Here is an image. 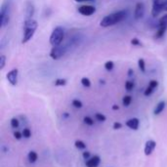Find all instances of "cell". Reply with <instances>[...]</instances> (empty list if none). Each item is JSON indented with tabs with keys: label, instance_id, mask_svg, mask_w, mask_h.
Segmentation results:
<instances>
[{
	"label": "cell",
	"instance_id": "1",
	"mask_svg": "<svg viewBox=\"0 0 167 167\" xmlns=\"http://www.w3.org/2000/svg\"><path fill=\"white\" fill-rule=\"evenodd\" d=\"M127 16H128V10L116 11V12L104 17L100 22V26L103 27H108V26H116V25L119 24V22H121L123 20H125Z\"/></svg>",
	"mask_w": 167,
	"mask_h": 167
},
{
	"label": "cell",
	"instance_id": "2",
	"mask_svg": "<svg viewBox=\"0 0 167 167\" xmlns=\"http://www.w3.org/2000/svg\"><path fill=\"white\" fill-rule=\"evenodd\" d=\"M38 27V24L33 19H26L24 22V35H22V43H26L33 37L34 33Z\"/></svg>",
	"mask_w": 167,
	"mask_h": 167
},
{
	"label": "cell",
	"instance_id": "3",
	"mask_svg": "<svg viewBox=\"0 0 167 167\" xmlns=\"http://www.w3.org/2000/svg\"><path fill=\"white\" fill-rule=\"evenodd\" d=\"M11 17V0H5L0 8V27L9 25Z\"/></svg>",
	"mask_w": 167,
	"mask_h": 167
},
{
	"label": "cell",
	"instance_id": "4",
	"mask_svg": "<svg viewBox=\"0 0 167 167\" xmlns=\"http://www.w3.org/2000/svg\"><path fill=\"white\" fill-rule=\"evenodd\" d=\"M64 38H65V30L62 26H57L52 31L49 41L52 46H59L62 45L63 41H64Z\"/></svg>",
	"mask_w": 167,
	"mask_h": 167
},
{
	"label": "cell",
	"instance_id": "5",
	"mask_svg": "<svg viewBox=\"0 0 167 167\" xmlns=\"http://www.w3.org/2000/svg\"><path fill=\"white\" fill-rule=\"evenodd\" d=\"M67 48L66 45H59V46H53L50 51V57L53 60L57 61L60 60L62 57H64L67 52Z\"/></svg>",
	"mask_w": 167,
	"mask_h": 167
},
{
	"label": "cell",
	"instance_id": "6",
	"mask_svg": "<svg viewBox=\"0 0 167 167\" xmlns=\"http://www.w3.org/2000/svg\"><path fill=\"white\" fill-rule=\"evenodd\" d=\"M165 1L163 0H153V10H152V15L153 17L158 16L161 12H163L165 8Z\"/></svg>",
	"mask_w": 167,
	"mask_h": 167
},
{
	"label": "cell",
	"instance_id": "7",
	"mask_svg": "<svg viewBox=\"0 0 167 167\" xmlns=\"http://www.w3.org/2000/svg\"><path fill=\"white\" fill-rule=\"evenodd\" d=\"M145 12H146L145 4H144L143 2H138L135 6V9H134V19L136 21H139V20L143 19L144 16H145Z\"/></svg>",
	"mask_w": 167,
	"mask_h": 167
},
{
	"label": "cell",
	"instance_id": "8",
	"mask_svg": "<svg viewBox=\"0 0 167 167\" xmlns=\"http://www.w3.org/2000/svg\"><path fill=\"white\" fill-rule=\"evenodd\" d=\"M18 76H19L18 68H13V70H11L6 75L8 82L12 86H16L18 84Z\"/></svg>",
	"mask_w": 167,
	"mask_h": 167
},
{
	"label": "cell",
	"instance_id": "9",
	"mask_svg": "<svg viewBox=\"0 0 167 167\" xmlns=\"http://www.w3.org/2000/svg\"><path fill=\"white\" fill-rule=\"evenodd\" d=\"M96 12V8L92 5H82V6L78 7V13L82 16L89 17L92 16Z\"/></svg>",
	"mask_w": 167,
	"mask_h": 167
},
{
	"label": "cell",
	"instance_id": "10",
	"mask_svg": "<svg viewBox=\"0 0 167 167\" xmlns=\"http://www.w3.org/2000/svg\"><path fill=\"white\" fill-rule=\"evenodd\" d=\"M157 148V142L153 140H149L145 144V149H144V153L146 155H151L153 151Z\"/></svg>",
	"mask_w": 167,
	"mask_h": 167
},
{
	"label": "cell",
	"instance_id": "11",
	"mask_svg": "<svg viewBox=\"0 0 167 167\" xmlns=\"http://www.w3.org/2000/svg\"><path fill=\"white\" fill-rule=\"evenodd\" d=\"M35 12V8H34V4L32 1L28 0L26 2V19H32Z\"/></svg>",
	"mask_w": 167,
	"mask_h": 167
},
{
	"label": "cell",
	"instance_id": "12",
	"mask_svg": "<svg viewBox=\"0 0 167 167\" xmlns=\"http://www.w3.org/2000/svg\"><path fill=\"white\" fill-rule=\"evenodd\" d=\"M101 163V157L99 155H94L91 157L88 160L85 161L86 167H98Z\"/></svg>",
	"mask_w": 167,
	"mask_h": 167
},
{
	"label": "cell",
	"instance_id": "13",
	"mask_svg": "<svg viewBox=\"0 0 167 167\" xmlns=\"http://www.w3.org/2000/svg\"><path fill=\"white\" fill-rule=\"evenodd\" d=\"M125 125L127 126L128 128L132 129V130H138L139 129V126H140V120L134 117V118H130L128 119L127 121L125 122Z\"/></svg>",
	"mask_w": 167,
	"mask_h": 167
},
{
	"label": "cell",
	"instance_id": "14",
	"mask_svg": "<svg viewBox=\"0 0 167 167\" xmlns=\"http://www.w3.org/2000/svg\"><path fill=\"white\" fill-rule=\"evenodd\" d=\"M166 107V103L164 101H160L157 106H155L154 109H153V114L154 116H158L161 112L164 111V108Z\"/></svg>",
	"mask_w": 167,
	"mask_h": 167
},
{
	"label": "cell",
	"instance_id": "15",
	"mask_svg": "<svg viewBox=\"0 0 167 167\" xmlns=\"http://www.w3.org/2000/svg\"><path fill=\"white\" fill-rule=\"evenodd\" d=\"M27 158H28V161H30L31 163H35L37 158H38V154L34 151H31L27 154Z\"/></svg>",
	"mask_w": 167,
	"mask_h": 167
},
{
	"label": "cell",
	"instance_id": "16",
	"mask_svg": "<svg viewBox=\"0 0 167 167\" xmlns=\"http://www.w3.org/2000/svg\"><path fill=\"white\" fill-rule=\"evenodd\" d=\"M138 67H139V70L142 72H144V73L146 72V62H145V60H144L143 58L138 60Z\"/></svg>",
	"mask_w": 167,
	"mask_h": 167
},
{
	"label": "cell",
	"instance_id": "17",
	"mask_svg": "<svg viewBox=\"0 0 167 167\" xmlns=\"http://www.w3.org/2000/svg\"><path fill=\"white\" fill-rule=\"evenodd\" d=\"M131 103H132V97L130 95H126V96L123 97L122 104H123L124 107H129Z\"/></svg>",
	"mask_w": 167,
	"mask_h": 167
},
{
	"label": "cell",
	"instance_id": "18",
	"mask_svg": "<svg viewBox=\"0 0 167 167\" xmlns=\"http://www.w3.org/2000/svg\"><path fill=\"white\" fill-rule=\"evenodd\" d=\"M10 124H11V127H12L13 129H17L20 126V121L17 117H13L12 119H11Z\"/></svg>",
	"mask_w": 167,
	"mask_h": 167
},
{
	"label": "cell",
	"instance_id": "19",
	"mask_svg": "<svg viewBox=\"0 0 167 167\" xmlns=\"http://www.w3.org/2000/svg\"><path fill=\"white\" fill-rule=\"evenodd\" d=\"M74 146H75V148L78 149H86V144L81 140L75 141V143H74Z\"/></svg>",
	"mask_w": 167,
	"mask_h": 167
},
{
	"label": "cell",
	"instance_id": "20",
	"mask_svg": "<svg viewBox=\"0 0 167 167\" xmlns=\"http://www.w3.org/2000/svg\"><path fill=\"white\" fill-rule=\"evenodd\" d=\"M114 67V63L112 61H108L105 63V68L108 71H112Z\"/></svg>",
	"mask_w": 167,
	"mask_h": 167
},
{
	"label": "cell",
	"instance_id": "21",
	"mask_svg": "<svg viewBox=\"0 0 167 167\" xmlns=\"http://www.w3.org/2000/svg\"><path fill=\"white\" fill-rule=\"evenodd\" d=\"M95 118L97 119V121H100V122H105L107 120L106 116H104V114L101 113V112H97L95 114Z\"/></svg>",
	"mask_w": 167,
	"mask_h": 167
},
{
	"label": "cell",
	"instance_id": "22",
	"mask_svg": "<svg viewBox=\"0 0 167 167\" xmlns=\"http://www.w3.org/2000/svg\"><path fill=\"white\" fill-rule=\"evenodd\" d=\"M83 122L88 125V126H93L94 125V119L90 116H84L83 117Z\"/></svg>",
	"mask_w": 167,
	"mask_h": 167
},
{
	"label": "cell",
	"instance_id": "23",
	"mask_svg": "<svg viewBox=\"0 0 167 167\" xmlns=\"http://www.w3.org/2000/svg\"><path fill=\"white\" fill-rule=\"evenodd\" d=\"M80 82H81L82 86H84V87H86V88H89L91 86V81H90V79L87 77H82Z\"/></svg>",
	"mask_w": 167,
	"mask_h": 167
},
{
	"label": "cell",
	"instance_id": "24",
	"mask_svg": "<svg viewBox=\"0 0 167 167\" xmlns=\"http://www.w3.org/2000/svg\"><path fill=\"white\" fill-rule=\"evenodd\" d=\"M67 84V80L65 78H57L55 80V86H65Z\"/></svg>",
	"mask_w": 167,
	"mask_h": 167
},
{
	"label": "cell",
	"instance_id": "25",
	"mask_svg": "<svg viewBox=\"0 0 167 167\" xmlns=\"http://www.w3.org/2000/svg\"><path fill=\"white\" fill-rule=\"evenodd\" d=\"M71 104H72V106H73L74 108H81L83 107V105H82V102L80 101V100H77V99H74V100H72Z\"/></svg>",
	"mask_w": 167,
	"mask_h": 167
},
{
	"label": "cell",
	"instance_id": "26",
	"mask_svg": "<svg viewBox=\"0 0 167 167\" xmlns=\"http://www.w3.org/2000/svg\"><path fill=\"white\" fill-rule=\"evenodd\" d=\"M125 89L127 90L128 92L133 90L134 89V82L130 81V80H127V81L125 82Z\"/></svg>",
	"mask_w": 167,
	"mask_h": 167
},
{
	"label": "cell",
	"instance_id": "27",
	"mask_svg": "<svg viewBox=\"0 0 167 167\" xmlns=\"http://www.w3.org/2000/svg\"><path fill=\"white\" fill-rule=\"evenodd\" d=\"M22 132V136H24V138H26V139H30V138L31 137V129L25 128Z\"/></svg>",
	"mask_w": 167,
	"mask_h": 167
},
{
	"label": "cell",
	"instance_id": "28",
	"mask_svg": "<svg viewBox=\"0 0 167 167\" xmlns=\"http://www.w3.org/2000/svg\"><path fill=\"white\" fill-rule=\"evenodd\" d=\"M153 92H154V89L152 88L151 86H148V87L146 88V90H145V92H144V95H145L146 97H149V96H151Z\"/></svg>",
	"mask_w": 167,
	"mask_h": 167
},
{
	"label": "cell",
	"instance_id": "29",
	"mask_svg": "<svg viewBox=\"0 0 167 167\" xmlns=\"http://www.w3.org/2000/svg\"><path fill=\"white\" fill-rule=\"evenodd\" d=\"M5 65H6V57L1 55L0 56V70H3Z\"/></svg>",
	"mask_w": 167,
	"mask_h": 167
},
{
	"label": "cell",
	"instance_id": "30",
	"mask_svg": "<svg viewBox=\"0 0 167 167\" xmlns=\"http://www.w3.org/2000/svg\"><path fill=\"white\" fill-rule=\"evenodd\" d=\"M131 44L132 45H134V46H142V43H141V41L138 38H132L131 39Z\"/></svg>",
	"mask_w": 167,
	"mask_h": 167
},
{
	"label": "cell",
	"instance_id": "31",
	"mask_svg": "<svg viewBox=\"0 0 167 167\" xmlns=\"http://www.w3.org/2000/svg\"><path fill=\"white\" fill-rule=\"evenodd\" d=\"M149 86H151L152 88H153L155 90L158 87V82L157 81V80H151L149 83Z\"/></svg>",
	"mask_w": 167,
	"mask_h": 167
},
{
	"label": "cell",
	"instance_id": "32",
	"mask_svg": "<svg viewBox=\"0 0 167 167\" xmlns=\"http://www.w3.org/2000/svg\"><path fill=\"white\" fill-rule=\"evenodd\" d=\"M14 137H15V139L16 140H21L22 137V132H20V131H16L14 132Z\"/></svg>",
	"mask_w": 167,
	"mask_h": 167
},
{
	"label": "cell",
	"instance_id": "33",
	"mask_svg": "<svg viewBox=\"0 0 167 167\" xmlns=\"http://www.w3.org/2000/svg\"><path fill=\"white\" fill-rule=\"evenodd\" d=\"M112 127H113V129L114 130H118V129H121V127H122V124L120 123V122H114L113 123V125H112Z\"/></svg>",
	"mask_w": 167,
	"mask_h": 167
},
{
	"label": "cell",
	"instance_id": "34",
	"mask_svg": "<svg viewBox=\"0 0 167 167\" xmlns=\"http://www.w3.org/2000/svg\"><path fill=\"white\" fill-rule=\"evenodd\" d=\"M90 152H88V151H86V152H84L83 153H82V157L84 158V160L86 161V160H88L91 157H90Z\"/></svg>",
	"mask_w": 167,
	"mask_h": 167
},
{
	"label": "cell",
	"instance_id": "35",
	"mask_svg": "<svg viewBox=\"0 0 167 167\" xmlns=\"http://www.w3.org/2000/svg\"><path fill=\"white\" fill-rule=\"evenodd\" d=\"M133 74H134L133 70H132V68H129V70H128V76H132Z\"/></svg>",
	"mask_w": 167,
	"mask_h": 167
},
{
	"label": "cell",
	"instance_id": "36",
	"mask_svg": "<svg viewBox=\"0 0 167 167\" xmlns=\"http://www.w3.org/2000/svg\"><path fill=\"white\" fill-rule=\"evenodd\" d=\"M76 2H79V3H81V2H89V1H94V0H75Z\"/></svg>",
	"mask_w": 167,
	"mask_h": 167
},
{
	"label": "cell",
	"instance_id": "37",
	"mask_svg": "<svg viewBox=\"0 0 167 167\" xmlns=\"http://www.w3.org/2000/svg\"><path fill=\"white\" fill-rule=\"evenodd\" d=\"M112 108L113 109V111H118V109H119V107H118L117 105H113Z\"/></svg>",
	"mask_w": 167,
	"mask_h": 167
},
{
	"label": "cell",
	"instance_id": "38",
	"mask_svg": "<svg viewBox=\"0 0 167 167\" xmlns=\"http://www.w3.org/2000/svg\"><path fill=\"white\" fill-rule=\"evenodd\" d=\"M164 11H167V0H166V2H165V8H164Z\"/></svg>",
	"mask_w": 167,
	"mask_h": 167
}]
</instances>
